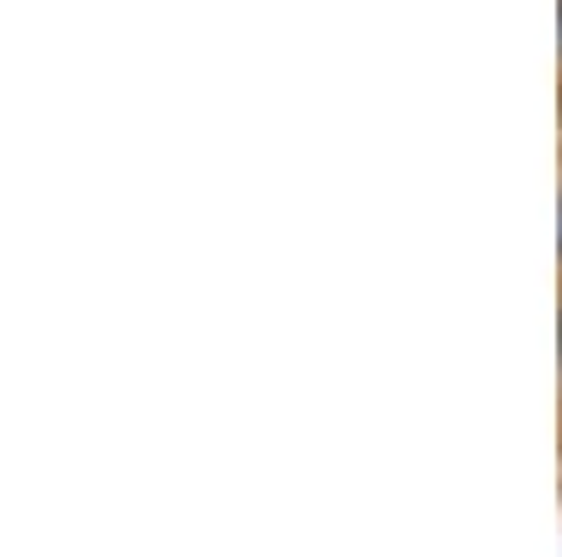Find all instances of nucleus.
I'll return each instance as SVG.
<instances>
[{
  "label": "nucleus",
  "mask_w": 562,
  "mask_h": 557,
  "mask_svg": "<svg viewBox=\"0 0 562 557\" xmlns=\"http://www.w3.org/2000/svg\"><path fill=\"white\" fill-rule=\"evenodd\" d=\"M557 74H562V0H557Z\"/></svg>",
  "instance_id": "nucleus-2"
},
{
  "label": "nucleus",
  "mask_w": 562,
  "mask_h": 557,
  "mask_svg": "<svg viewBox=\"0 0 562 557\" xmlns=\"http://www.w3.org/2000/svg\"><path fill=\"white\" fill-rule=\"evenodd\" d=\"M557 270H562V180H557Z\"/></svg>",
  "instance_id": "nucleus-1"
}]
</instances>
